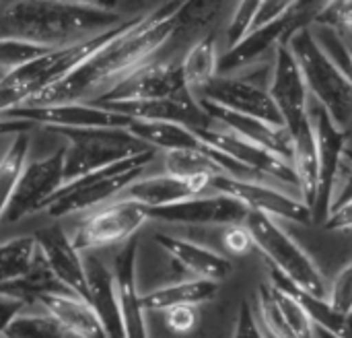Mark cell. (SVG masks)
Returning <instances> with one entry per match:
<instances>
[{
    "label": "cell",
    "instance_id": "cell-43",
    "mask_svg": "<svg viewBox=\"0 0 352 338\" xmlns=\"http://www.w3.org/2000/svg\"><path fill=\"white\" fill-rule=\"evenodd\" d=\"M223 244L227 248L229 254H235V256H245L250 254L256 246H254V240H252V233L248 231L245 225H231L225 229V235H223Z\"/></svg>",
    "mask_w": 352,
    "mask_h": 338
},
{
    "label": "cell",
    "instance_id": "cell-23",
    "mask_svg": "<svg viewBox=\"0 0 352 338\" xmlns=\"http://www.w3.org/2000/svg\"><path fill=\"white\" fill-rule=\"evenodd\" d=\"M45 314H50L70 337L74 338H107L105 330L91 308V304L70 291L45 293L37 299Z\"/></svg>",
    "mask_w": 352,
    "mask_h": 338
},
{
    "label": "cell",
    "instance_id": "cell-46",
    "mask_svg": "<svg viewBox=\"0 0 352 338\" xmlns=\"http://www.w3.org/2000/svg\"><path fill=\"white\" fill-rule=\"evenodd\" d=\"M324 229H328V231H349V229H352V200L330 213V217L324 223Z\"/></svg>",
    "mask_w": 352,
    "mask_h": 338
},
{
    "label": "cell",
    "instance_id": "cell-7",
    "mask_svg": "<svg viewBox=\"0 0 352 338\" xmlns=\"http://www.w3.org/2000/svg\"><path fill=\"white\" fill-rule=\"evenodd\" d=\"M64 184H66V147H60L58 151L41 159L27 161L0 223L12 225L45 209Z\"/></svg>",
    "mask_w": 352,
    "mask_h": 338
},
{
    "label": "cell",
    "instance_id": "cell-51",
    "mask_svg": "<svg viewBox=\"0 0 352 338\" xmlns=\"http://www.w3.org/2000/svg\"><path fill=\"white\" fill-rule=\"evenodd\" d=\"M10 142V140H8ZM8 142H6V138H0V157L4 155V151H6V147H8Z\"/></svg>",
    "mask_w": 352,
    "mask_h": 338
},
{
    "label": "cell",
    "instance_id": "cell-14",
    "mask_svg": "<svg viewBox=\"0 0 352 338\" xmlns=\"http://www.w3.org/2000/svg\"><path fill=\"white\" fill-rule=\"evenodd\" d=\"M196 99L217 103L225 109L252 116L258 120H264L272 126H285L283 116L270 97L268 89L254 85L248 78H241L237 74H219L214 76L198 95Z\"/></svg>",
    "mask_w": 352,
    "mask_h": 338
},
{
    "label": "cell",
    "instance_id": "cell-11",
    "mask_svg": "<svg viewBox=\"0 0 352 338\" xmlns=\"http://www.w3.org/2000/svg\"><path fill=\"white\" fill-rule=\"evenodd\" d=\"M208 188L214 190L217 194H227V196L239 200L248 211L264 213L274 219H285V221L303 223V225L314 223L311 209L303 200H297V198L289 196L287 192H280L266 184L237 180L231 176H214V178H210Z\"/></svg>",
    "mask_w": 352,
    "mask_h": 338
},
{
    "label": "cell",
    "instance_id": "cell-48",
    "mask_svg": "<svg viewBox=\"0 0 352 338\" xmlns=\"http://www.w3.org/2000/svg\"><path fill=\"white\" fill-rule=\"evenodd\" d=\"M346 157H349V161H352V151H346ZM351 200H352V169H351V173L346 176L344 184L338 188V192H336V196H334L332 211H334V209H338V207H342V204H346V202H351ZM332 211H330V213H332Z\"/></svg>",
    "mask_w": 352,
    "mask_h": 338
},
{
    "label": "cell",
    "instance_id": "cell-42",
    "mask_svg": "<svg viewBox=\"0 0 352 338\" xmlns=\"http://www.w3.org/2000/svg\"><path fill=\"white\" fill-rule=\"evenodd\" d=\"M196 322H198V314H196V308L192 306H179V308H171L165 312V324L175 335L192 332Z\"/></svg>",
    "mask_w": 352,
    "mask_h": 338
},
{
    "label": "cell",
    "instance_id": "cell-19",
    "mask_svg": "<svg viewBox=\"0 0 352 338\" xmlns=\"http://www.w3.org/2000/svg\"><path fill=\"white\" fill-rule=\"evenodd\" d=\"M136 260H138V240L130 237L116 254L111 273L116 281L126 338H148L146 310L142 304V295L138 293Z\"/></svg>",
    "mask_w": 352,
    "mask_h": 338
},
{
    "label": "cell",
    "instance_id": "cell-13",
    "mask_svg": "<svg viewBox=\"0 0 352 338\" xmlns=\"http://www.w3.org/2000/svg\"><path fill=\"white\" fill-rule=\"evenodd\" d=\"M196 132L204 142L231 155L235 161H239L241 165L256 171L262 180L270 178V180H278L287 186L299 188V180H297V173H295L291 161L272 153L270 149L260 147V145H256L219 124H214L212 128H206V130H196Z\"/></svg>",
    "mask_w": 352,
    "mask_h": 338
},
{
    "label": "cell",
    "instance_id": "cell-10",
    "mask_svg": "<svg viewBox=\"0 0 352 338\" xmlns=\"http://www.w3.org/2000/svg\"><path fill=\"white\" fill-rule=\"evenodd\" d=\"M190 89L184 81L182 62H146L130 76L113 85L107 93L99 95L89 103H111V101H148L188 95Z\"/></svg>",
    "mask_w": 352,
    "mask_h": 338
},
{
    "label": "cell",
    "instance_id": "cell-22",
    "mask_svg": "<svg viewBox=\"0 0 352 338\" xmlns=\"http://www.w3.org/2000/svg\"><path fill=\"white\" fill-rule=\"evenodd\" d=\"M210 184V178H177L171 173H161L153 178H140L132 186L126 188L124 198L144 204L146 209L175 204L194 196H200Z\"/></svg>",
    "mask_w": 352,
    "mask_h": 338
},
{
    "label": "cell",
    "instance_id": "cell-32",
    "mask_svg": "<svg viewBox=\"0 0 352 338\" xmlns=\"http://www.w3.org/2000/svg\"><path fill=\"white\" fill-rule=\"evenodd\" d=\"M165 173L194 180V178H214L227 176L225 169L204 151H169L165 153Z\"/></svg>",
    "mask_w": 352,
    "mask_h": 338
},
{
    "label": "cell",
    "instance_id": "cell-15",
    "mask_svg": "<svg viewBox=\"0 0 352 338\" xmlns=\"http://www.w3.org/2000/svg\"><path fill=\"white\" fill-rule=\"evenodd\" d=\"M268 93L274 99L283 116L285 128L289 132L301 126L309 118V105H307L309 89L305 85L301 66L289 43H280L274 52Z\"/></svg>",
    "mask_w": 352,
    "mask_h": 338
},
{
    "label": "cell",
    "instance_id": "cell-29",
    "mask_svg": "<svg viewBox=\"0 0 352 338\" xmlns=\"http://www.w3.org/2000/svg\"><path fill=\"white\" fill-rule=\"evenodd\" d=\"M219 43H217V35L204 33L202 37H198L188 52L184 54L182 62V72H184V81L190 89V93L196 97L214 76H219Z\"/></svg>",
    "mask_w": 352,
    "mask_h": 338
},
{
    "label": "cell",
    "instance_id": "cell-18",
    "mask_svg": "<svg viewBox=\"0 0 352 338\" xmlns=\"http://www.w3.org/2000/svg\"><path fill=\"white\" fill-rule=\"evenodd\" d=\"M105 109L118 112L132 120H148V122H173L188 126L192 130L212 128L214 122L200 105V101L188 93L182 97L167 99H148V101H111V103H95Z\"/></svg>",
    "mask_w": 352,
    "mask_h": 338
},
{
    "label": "cell",
    "instance_id": "cell-38",
    "mask_svg": "<svg viewBox=\"0 0 352 338\" xmlns=\"http://www.w3.org/2000/svg\"><path fill=\"white\" fill-rule=\"evenodd\" d=\"M328 302L344 318H349L352 314V260L340 271V275L332 283L328 291Z\"/></svg>",
    "mask_w": 352,
    "mask_h": 338
},
{
    "label": "cell",
    "instance_id": "cell-41",
    "mask_svg": "<svg viewBox=\"0 0 352 338\" xmlns=\"http://www.w3.org/2000/svg\"><path fill=\"white\" fill-rule=\"evenodd\" d=\"M297 2L299 0H262V4L258 6V10L254 14L250 29H258V27H264L272 21L287 17L297 6Z\"/></svg>",
    "mask_w": 352,
    "mask_h": 338
},
{
    "label": "cell",
    "instance_id": "cell-34",
    "mask_svg": "<svg viewBox=\"0 0 352 338\" xmlns=\"http://www.w3.org/2000/svg\"><path fill=\"white\" fill-rule=\"evenodd\" d=\"M4 338H70L50 314H21L12 320Z\"/></svg>",
    "mask_w": 352,
    "mask_h": 338
},
{
    "label": "cell",
    "instance_id": "cell-40",
    "mask_svg": "<svg viewBox=\"0 0 352 338\" xmlns=\"http://www.w3.org/2000/svg\"><path fill=\"white\" fill-rule=\"evenodd\" d=\"M260 4H262V0H239L237 2L235 12L231 14L229 27H227L229 45H233L235 41H239L250 31V25H252L254 14H256V10H258Z\"/></svg>",
    "mask_w": 352,
    "mask_h": 338
},
{
    "label": "cell",
    "instance_id": "cell-37",
    "mask_svg": "<svg viewBox=\"0 0 352 338\" xmlns=\"http://www.w3.org/2000/svg\"><path fill=\"white\" fill-rule=\"evenodd\" d=\"M272 291H274L276 304L285 316V322L293 330L295 338H316V326H314L311 318L307 316V312L299 306V302L274 285H272Z\"/></svg>",
    "mask_w": 352,
    "mask_h": 338
},
{
    "label": "cell",
    "instance_id": "cell-6",
    "mask_svg": "<svg viewBox=\"0 0 352 338\" xmlns=\"http://www.w3.org/2000/svg\"><path fill=\"white\" fill-rule=\"evenodd\" d=\"M54 132L68 140L66 184L91 171L153 151V147L136 138L128 128H58Z\"/></svg>",
    "mask_w": 352,
    "mask_h": 338
},
{
    "label": "cell",
    "instance_id": "cell-8",
    "mask_svg": "<svg viewBox=\"0 0 352 338\" xmlns=\"http://www.w3.org/2000/svg\"><path fill=\"white\" fill-rule=\"evenodd\" d=\"M148 209L130 198H118L91 213L74 231L72 244L78 252H89L113 244H126L146 223Z\"/></svg>",
    "mask_w": 352,
    "mask_h": 338
},
{
    "label": "cell",
    "instance_id": "cell-4",
    "mask_svg": "<svg viewBox=\"0 0 352 338\" xmlns=\"http://www.w3.org/2000/svg\"><path fill=\"white\" fill-rule=\"evenodd\" d=\"M157 151H148L130 159H124L116 165L91 171L87 176H80L60 188V192L50 200L45 207L47 215L52 219L70 217L89 209H99L103 204H109L113 198L126 192L128 186H132L136 180H140L144 167L155 159Z\"/></svg>",
    "mask_w": 352,
    "mask_h": 338
},
{
    "label": "cell",
    "instance_id": "cell-17",
    "mask_svg": "<svg viewBox=\"0 0 352 338\" xmlns=\"http://www.w3.org/2000/svg\"><path fill=\"white\" fill-rule=\"evenodd\" d=\"M33 235L37 240V248L47 264V268L58 279V283L66 291L87 299L89 297V281H87L85 260L80 258V252L74 248L72 237L66 235L64 227L60 223H54L50 227L39 229Z\"/></svg>",
    "mask_w": 352,
    "mask_h": 338
},
{
    "label": "cell",
    "instance_id": "cell-33",
    "mask_svg": "<svg viewBox=\"0 0 352 338\" xmlns=\"http://www.w3.org/2000/svg\"><path fill=\"white\" fill-rule=\"evenodd\" d=\"M227 0H184L175 17V35H190L212 25Z\"/></svg>",
    "mask_w": 352,
    "mask_h": 338
},
{
    "label": "cell",
    "instance_id": "cell-44",
    "mask_svg": "<svg viewBox=\"0 0 352 338\" xmlns=\"http://www.w3.org/2000/svg\"><path fill=\"white\" fill-rule=\"evenodd\" d=\"M233 338H266L262 328L258 326V320H256V314H254L250 302H241V306L237 310Z\"/></svg>",
    "mask_w": 352,
    "mask_h": 338
},
{
    "label": "cell",
    "instance_id": "cell-52",
    "mask_svg": "<svg viewBox=\"0 0 352 338\" xmlns=\"http://www.w3.org/2000/svg\"><path fill=\"white\" fill-rule=\"evenodd\" d=\"M328 2H332V0H326V4H328Z\"/></svg>",
    "mask_w": 352,
    "mask_h": 338
},
{
    "label": "cell",
    "instance_id": "cell-39",
    "mask_svg": "<svg viewBox=\"0 0 352 338\" xmlns=\"http://www.w3.org/2000/svg\"><path fill=\"white\" fill-rule=\"evenodd\" d=\"M316 25H328L336 31L352 33V0H332L328 2L314 21Z\"/></svg>",
    "mask_w": 352,
    "mask_h": 338
},
{
    "label": "cell",
    "instance_id": "cell-5",
    "mask_svg": "<svg viewBox=\"0 0 352 338\" xmlns=\"http://www.w3.org/2000/svg\"><path fill=\"white\" fill-rule=\"evenodd\" d=\"M243 225L252 233L254 246L266 256L270 266L280 271L289 281H293L303 291L328 299L330 287L326 285L324 275L309 258V254L278 225L274 217L250 211Z\"/></svg>",
    "mask_w": 352,
    "mask_h": 338
},
{
    "label": "cell",
    "instance_id": "cell-25",
    "mask_svg": "<svg viewBox=\"0 0 352 338\" xmlns=\"http://www.w3.org/2000/svg\"><path fill=\"white\" fill-rule=\"evenodd\" d=\"M289 134L293 140L291 165L299 180V192L303 196V202L314 211L318 198V186H320V155H318V140H316L311 116Z\"/></svg>",
    "mask_w": 352,
    "mask_h": 338
},
{
    "label": "cell",
    "instance_id": "cell-47",
    "mask_svg": "<svg viewBox=\"0 0 352 338\" xmlns=\"http://www.w3.org/2000/svg\"><path fill=\"white\" fill-rule=\"evenodd\" d=\"M33 124L25 120H10V118H0V138H12L16 134L29 132Z\"/></svg>",
    "mask_w": 352,
    "mask_h": 338
},
{
    "label": "cell",
    "instance_id": "cell-36",
    "mask_svg": "<svg viewBox=\"0 0 352 338\" xmlns=\"http://www.w3.org/2000/svg\"><path fill=\"white\" fill-rule=\"evenodd\" d=\"M50 50H54V47L29 43V41H23V39L0 37V68H6V72L16 70V68L25 66V64L41 58Z\"/></svg>",
    "mask_w": 352,
    "mask_h": 338
},
{
    "label": "cell",
    "instance_id": "cell-9",
    "mask_svg": "<svg viewBox=\"0 0 352 338\" xmlns=\"http://www.w3.org/2000/svg\"><path fill=\"white\" fill-rule=\"evenodd\" d=\"M314 130H316V140H318V155H320V186H318V198L314 204V223H326L332 211V202L336 196V184L340 169L344 165V155H346V142H349V132L340 128L330 114L318 103L314 109H309Z\"/></svg>",
    "mask_w": 352,
    "mask_h": 338
},
{
    "label": "cell",
    "instance_id": "cell-27",
    "mask_svg": "<svg viewBox=\"0 0 352 338\" xmlns=\"http://www.w3.org/2000/svg\"><path fill=\"white\" fill-rule=\"evenodd\" d=\"M221 283L206 281V279H192L175 285H167L142 295V304L146 312H167L179 306H200L208 304L219 295Z\"/></svg>",
    "mask_w": 352,
    "mask_h": 338
},
{
    "label": "cell",
    "instance_id": "cell-45",
    "mask_svg": "<svg viewBox=\"0 0 352 338\" xmlns=\"http://www.w3.org/2000/svg\"><path fill=\"white\" fill-rule=\"evenodd\" d=\"M25 306H27L25 299L8 295V293H0V338H4L12 320L25 312Z\"/></svg>",
    "mask_w": 352,
    "mask_h": 338
},
{
    "label": "cell",
    "instance_id": "cell-20",
    "mask_svg": "<svg viewBox=\"0 0 352 338\" xmlns=\"http://www.w3.org/2000/svg\"><path fill=\"white\" fill-rule=\"evenodd\" d=\"M200 105L206 109V114L212 118L214 124L219 126H225L233 132H237L239 136L260 145V147H266L270 149L272 153L285 157L287 161H291L293 157V140H291V134L285 126H272L264 120H258V118H252V116H243V114H237V112H231V109H225L217 103H210V101H202L198 99Z\"/></svg>",
    "mask_w": 352,
    "mask_h": 338
},
{
    "label": "cell",
    "instance_id": "cell-30",
    "mask_svg": "<svg viewBox=\"0 0 352 338\" xmlns=\"http://www.w3.org/2000/svg\"><path fill=\"white\" fill-rule=\"evenodd\" d=\"M39 256L35 235H19L0 242V287L27 277Z\"/></svg>",
    "mask_w": 352,
    "mask_h": 338
},
{
    "label": "cell",
    "instance_id": "cell-3",
    "mask_svg": "<svg viewBox=\"0 0 352 338\" xmlns=\"http://www.w3.org/2000/svg\"><path fill=\"white\" fill-rule=\"evenodd\" d=\"M289 47L293 50L309 95L330 114V118L346 130L352 122V83L344 70L332 62V58L318 43L314 29L303 27L291 39Z\"/></svg>",
    "mask_w": 352,
    "mask_h": 338
},
{
    "label": "cell",
    "instance_id": "cell-12",
    "mask_svg": "<svg viewBox=\"0 0 352 338\" xmlns=\"http://www.w3.org/2000/svg\"><path fill=\"white\" fill-rule=\"evenodd\" d=\"M0 118L25 120L41 124L47 130L58 128H128L132 118L105 109L95 103H52V105H19Z\"/></svg>",
    "mask_w": 352,
    "mask_h": 338
},
{
    "label": "cell",
    "instance_id": "cell-50",
    "mask_svg": "<svg viewBox=\"0 0 352 338\" xmlns=\"http://www.w3.org/2000/svg\"><path fill=\"white\" fill-rule=\"evenodd\" d=\"M316 338H342V337H338V335H334V332H328V330H324V328H316Z\"/></svg>",
    "mask_w": 352,
    "mask_h": 338
},
{
    "label": "cell",
    "instance_id": "cell-49",
    "mask_svg": "<svg viewBox=\"0 0 352 338\" xmlns=\"http://www.w3.org/2000/svg\"><path fill=\"white\" fill-rule=\"evenodd\" d=\"M76 2H85V4H91V6H99V8H105V10H116L120 0H76Z\"/></svg>",
    "mask_w": 352,
    "mask_h": 338
},
{
    "label": "cell",
    "instance_id": "cell-21",
    "mask_svg": "<svg viewBox=\"0 0 352 338\" xmlns=\"http://www.w3.org/2000/svg\"><path fill=\"white\" fill-rule=\"evenodd\" d=\"M85 268H87V281H89L87 302L95 310V314L105 330V337L126 338L111 268H107L97 256H89L85 260Z\"/></svg>",
    "mask_w": 352,
    "mask_h": 338
},
{
    "label": "cell",
    "instance_id": "cell-26",
    "mask_svg": "<svg viewBox=\"0 0 352 338\" xmlns=\"http://www.w3.org/2000/svg\"><path fill=\"white\" fill-rule=\"evenodd\" d=\"M270 279H272V285L283 289L285 293L293 295L299 306L307 312V316L311 318L314 326L316 328H324L328 332H334L342 338H352L351 326H349V318H344L342 314H338L328 299H322V297H316L307 291H303L301 287H297L293 281H289L280 271H276L274 266H270Z\"/></svg>",
    "mask_w": 352,
    "mask_h": 338
},
{
    "label": "cell",
    "instance_id": "cell-24",
    "mask_svg": "<svg viewBox=\"0 0 352 338\" xmlns=\"http://www.w3.org/2000/svg\"><path fill=\"white\" fill-rule=\"evenodd\" d=\"M155 242L179 266H184L188 273H192L194 279H206V281L223 283L233 273L231 260H227L225 256H221L214 250L204 248L200 244L179 240V237H171V235H165V233H157Z\"/></svg>",
    "mask_w": 352,
    "mask_h": 338
},
{
    "label": "cell",
    "instance_id": "cell-16",
    "mask_svg": "<svg viewBox=\"0 0 352 338\" xmlns=\"http://www.w3.org/2000/svg\"><path fill=\"white\" fill-rule=\"evenodd\" d=\"M248 209L227 196V194H214V196H194L175 204L148 209V219L169 225H243L248 217Z\"/></svg>",
    "mask_w": 352,
    "mask_h": 338
},
{
    "label": "cell",
    "instance_id": "cell-35",
    "mask_svg": "<svg viewBox=\"0 0 352 338\" xmlns=\"http://www.w3.org/2000/svg\"><path fill=\"white\" fill-rule=\"evenodd\" d=\"M256 302H258V316L264 324V328L270 332L272 338H295L293 330L287 326L285 322V316L276 304V297H274V291H272V285H266L262 283L258 287V295H256Z\"/></svg>",
    "mask_w": 352,
    "mask_h": 338
},
{
    "label": "cell",
    "instance_id": "cell-28",
    "mask_svg": "<svg viewBox=\"0 0 352 338\" xmlns=\"http://www.w3.org/2000/svg\"><path fill=\"white\" fill-rule=\"evenodd\" d=\"M128 130L155 151H200L204 147V140L196 130L173 122L132 120Z\"/></svg>",
    "mask_w": 352,
    "mask_h": 338
},
{
    "label": "cell",
    "instance_id": "cell-31",
    "mask_svg": "<svg viewBox=\"0 0 352 338\" xmlns=\"http://www.w3.org/2000/svg\"><path fill=\"white\" fill-rule=\"evenodd\" d=\"M29 147H31L29 132L16 134L10 138L4 155L0 157V221L14 194L16 182L29 161Z\"/></svg>",
    "mask_w": 352,
    "mask_h": 338
},
{
    "label": "cell",
    "instance_id": "cell-2",
    "mask_svg": "<svg viewBox=\"0 0 352 338\" xmlns=\"http://www.w3.org/2000/svg\"><path fill=\"white\" fill-rule=\"evenodd\" d=\"M118 10L76 0H6L0 4V37L64 47L122 25Z\"/></svg>",
    "mask_w": 352,
    "mask_h": 338
},
{
    "label": "cell",
    "instance_id": "cell-1",
    "mask_svg": "<svg viewBox=\"0 0 352 338\" xmlns=\"http://www.w3.org/2000/svg\"><path fill=\"white\" fill-rule=\"evenodd\" d=\"M182 4L184 0H169L153 12L134 17L116 39L25 105L87 103V99L93 101L107 93L113 85L151 62V58L175 37V17Z\"/></svg>",
    "mask_w": 352,
    "mask_h": 338
}]
</instances>
